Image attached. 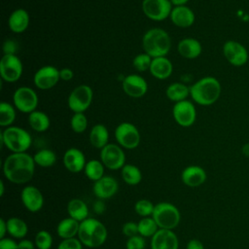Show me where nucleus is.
<instances>
[{
    "instance_id": "1a4fd4ad",
    "label": "nucleus",
    "mask_w": 249,
    "mask_h": 249,
    "mask_svg": "<svg viewBox=\"0 0 249 249\" xmlns=\"http://www.w3.org/2000/svg\"><path fill=\"white\" fill-rule=\"evenodd\" d=\"M15 107L22 112L28 113L35 111L38 105V96L34 89L29 87H19L16 89L13 95Z\"/></svg>"
},
{
    "instance_id": "a19ab883",
    "label": "nucleus",
    "mask_w": 249,
    "mask_h": 249,
    "mask_svg": "<svg viewBox=\"0 0 249 249\" xmlns=\"http://www.w3.org/2000/svg\"><path fill=\"white\" fill-rule=\"evenodd\" d=\"M146 241L143 236L140 234H136L134 236L128 237L125 242L126 249H145Z\"/></svg>"
},
{
    "instance_id": "2f4dec72",
    "label": "nucleus",
    "mask_w": 249,
    "mask_h": 249,
    "mask_svg": "<svg viewBox=\"0 0 249 249\" xmlns=\"http://www.w3.org/2000/svg\"><path fill=\"white\" fill-rule=\"evenodd\" d=\"M123 180L130 186L138 185L142 180L141 170L134 164H124L121 171Z\"/></svg>"
},
{
    "instance_id": "ddd939ff",
    "label": "nucleus",
    "mask_w": 249,
    "mask_h": 249,
    "mask_svg": "<svg viewBox=\"0 0 249 249\" xmlns=\"http://www.w3.org/2000/svg\"><path fill=\"white\" fill-rule=\"evenodd\" d=\"M171 5L170 0H143L142 10L150 19L161 21L170 16Z\"/></svg>"
},
{
    "instance_id": "9b49d317",
    "label": "nucleus",
    "mask_w": 249,
    "mask_h": 249,
    "mask_svg": "<svg viewBox=\"0 0 249 249\" xmlns=\"http://www.w3.org/2000/svg\"><path fill=\"white\" fill-rule=\"evenodd\" d=\"M100 160L105 167L111 170L122 169L125 164V155L123 149L113 143H108L100 151Z\"/></svg>"
},
{
    "instance_id": "aec40b11",
    "label": "nucleus",
    "mask_w": 249,
    "mask_h": 249,
    "mask_svg": "<svg viewBox=\"0 0 249 249\" xmlns=\"http://www.w3.org/2000/svg\"><path fill=\"white\" fill-rule=\"evenodd\" d=\"M86 163L84 153L77 148H69L63 155V164L72 173H79L84 170Z\"/></svg>"
},
{
    "instance_id": "4be33fe9",
    "label": "nucleus",
    "mask_w": 249,
    "mask_h": 249,
    "mask_svg": "<svg viewBox=\"0 0 249 249\" xmlns=\"http://www.w3.org/2000/svg\"><path fill=\"white\" fill-rule=\"evenodd\" d=\"M169 18L176 26L182 28L190 27L195 22V14L187 6H177L173 8Z\"/></svg>"
},
{
    "instance_id": "20e7f679",
    "label": "nucleus",
    "mask_w": 249,
    "mask_h": 249,
    "mask_svg": "<svg viewBox=\"0 0 249 249\" xmlns=\"http://www.w3.org/2000/svg\"><path fill=\"white\" fill-rule=\"evenodd\" d=\"M142 45L145 53L152 58L165 56L171 48L168 33L161 28H151L143 36Z\"/></svg>"
},
{
    "instance_id": "412c9836",
    "label": "nucleus",
    "mask_w": 249,
    "mask_h": 249,
    "mask_svg": "<svg viewBox=\"0 0 249 249\" xmlns=\"http://www.w3.org/2000/svg\"><path fill=\"white\" fill-rule=\"evenodd\" d=\"M206 171L199 165H189L181 173L182 182L190 188L201 186L206 181Z\"/></svg>"
},
{
    "instance_id": "2eb2a0df",
    "label": "nucleus",
    "mask_w": 249,
    "mask_h": 249,
    "mask_svg": "<svg viewBox=\"0 0 249 249\" xmlns=\"http://www.w3.org/2000/svg\"><path fill=\"white\" fill-rule=\"evenodd\" d=\"M59 70L53 65H45L34 74V84L40 89H50L59 81Z\"/></svg>"
},
{
    "instance_id": "7c9ffc66",
    "label": "nucleus",
    "mask_w": 249,
    "mask_h": 249,
    "mask_svg": "<svg viewBox=\"0 0 249 249\" xmlns=\"http://www.w3.org/2000/svg\"><path fill=\"white\" fill-rule=\"evenodd\" d=\"M165 93L169 100L179 102L186 100L190 94V88L182 83H173L167 87Z\"/></svg>"
},
{
    "instance_id": "f03ea898",
    "label": "nucleus",
    "mask_w": 249,
    "mask_h": 249,
    "mask_svg": "<svg viewBox=\"0 0 249 249\" xmlns=\"http://www.w3.org/2000/svg\"><path fill=\"white\" fill-rule=\"evenodd\" d=\"M222 87L214 77H203L190 88V95L193 100L202 106L214 104L220 97Z\"/></svg>"
},
{
    "instance_id": "b1692460",
    "label": "nucleus",
    "mask_w": 249,
    "mask_h": 249,
    "mask_svg": "<svg viewBox=\"0 0 249 249\" xmlns=\"http://www.w3.org/2000/svg\"><path fill=\"white\" fill-rule=\"evenodd\" d=\"M177 51L181 56L188 59H194L200 55L202 47L198 40L195 38H185L178 43Z\"/></svg>"
},
{
    "instance_id": "f8f14e48",
    "label": "nucleus",
    "mask_w": 249,
    "mask_h": 249,
    "mask_svg": "<svg viewBox=\"0 0 249 249\" xmlns=\"http://www.w3.org/2000/svg\"><path fill=\"white\" fill-rule=\"evenodd\" d=\"M223 54L227 61L235 67L246 64L249 57L247 49L235 40H228L224 43Z\"/></svg>"
},
{
    "instance_id": "f704fd0d",
    "label": "nucleus",
    "mask_w": 249,
    "mask_h": 249,
    "mask_svg": "<svg viewBox=\"0 0 249 249\" xmlns=\"http://www.w3.org/2000/svg\"><path fill=\"white\" fill-rule=\"evenodd\" d=\"M137 225L138 234L143 237H152L160 229L153 217H144L140 219Z\"/></svg>"
},
{
    "instance_id": "473e14b6",
    "label": "nucleus",
    "mask_w": 249,
    "mask_h": 249,
    "mask_svg": "<svg viewBox=\"0 0 249 249\" xmlns=\"http://www.w3.org/2000/svg\"><path fill=\"white\" fill-rule=\"evenodd\" d=\"M84 172L89 180L95 182L104 176V164L101 160H90L87 161Z\"/></svg>"
},
{
    "instance_id": "a211bd4d",
    "label": "nucleus",
    "mask_w": 249,
    "mask_h": 249,
    "mask_svg": "<svg viewBox=\"0 0 249 249\" xmlns=\"http://www.w3.org/2000/svg\"><path fill=\"white\" fill-rule=\"evenodd\" d=\"M151 249H178L179 240L172 230L159 229L151 237Z\"/></svg>"
},
{
    "instance_id": "864d4df0",
    "label": "nucleus",
    "mask_w": 249,
    "mask_h": 249,
    "mask_svg": "<svg viewBox=\"0 0 249 249\" xmlns=\"http://www.w3.org/2000/svg\"><path fill=\"white\" fill-rule=\"evenodd\" d=\"M189 0H170L171 4L174 5L175 7L177 6H185V4L188 2Z\"/></svg>"
},
{
    "instance_id": "f3484780",
    "label": "nucleus",
    "mask_w": 249,
    "mask_h": 249,
    "mask_svg": "<svg viewBox=\"0 0 249 249\" xmlns=\"http://www.w3.org/2000/svg\"><path fill=\"white\" fill-rule=\"evenodd\" d=\"M122 87L124 93L133 98L142 97L148 90V85L145 79L136 74L126 76L123 80Z\"/></svg>"
},
{
    "instance_id": "bb28decb",
    "label": "nucleus",
    "mask_w": 249,
    "mask_h": 249,
    "mask_svg": "<svg viewBox=\"0 0 249 249\" xmlns=\"http://www.w3.org/2000/svg\"><path fill=\"white\" fill-rule=\"evenodd\" d=\"M67 213L69 217L81 223L89 218V207L81 198H72L67 203Z\"/></svg>"
},
{
    "instance_id": "49530a36",
    "label": "nucleus",
    "mask_w": 249,
    "mask_h": 249,
    "mask_svg": "<svg viewBox=\"0 0 249 249\" xmlns=\"http://www.w3.org/2000/svg\"><path fill=\"white\" fill-rule=\"evenodd\" d=\"M92 207H93V211H94L96 214L100 215V214L104 213V211H105V209H106V204H105V202H104L103 199H99V198H98V199L93 203Z\"/></svg>"
},
{
    "instance_id": "423d86ee",
    "label": "nucleus",
    "mask_w": 249,
    "mask_h": 249,
    "mask_svg": "<svg viewBox=\"0 0 249 249\" xmlns=\"http://www.w3.org/2000/svg\"><path fill=\"white\" fill-rule=\"evenodd\" d=\"M151 217H153L160 229L165 230L175 229L181 220L179 209L174 204L166 201L157 203Z\"/></svg>"
},
{
    "instance_id": "c85d7f7f",
    "label": "nucleus",
    "mask_w": 249,
    "mask_h": 249,
    "mask_svg": "<svg viewBox=\"0 0 249 249\" xmlns=\"http://www.w3.org/2000/svg\"><path fill=\"white\" fill-rule=\"evenodd\" d=\"M8 233L18 239H22L25 237L28 231L27 224L18 217H11L7 220Z\"/></svg>"
},
{
    "instance_id": "c756f323",
    "label": "nucleus",
    "mask_w": 249,
    "mask_h": 249,
    "mask_svg": "<svg viewBox=\"0 0 249 249\" xmlns=\"http://www.w3.org/2000/svg\"><path fill=\"white\" fill-rule=\"evenodd\" d=\"M28 123L32 129L38 132H44L50 127V118L42 111H33L28 116Z\"/></svg>"
},
{
    "instance_id": "603ef678",
    "label": "nucleus",
    "mask_w": 249,
    "mask_h": 249,
    "mask_svg": "<svg viewBox=\"0 0 249 249\" xmlns=\"http://www.w3.org/2000/svg\"><path fill=\"white\" fill-rule=\"evenodd\" d=\"M241 153H242V155H243L244 157L249 158V142L242 145V147H241Z\"/></svg>"
},
{
    "instance_id": "3c124183",
    "label": "nucleus",
    "mask_w": 249,
    "mask_h": 249,
    "mask_svg": "<svg viewBox=\"0 0 249 249\" xmlns=\"http://www.w3.org/2000/svg\"><path fill=\"white\" fill-rule=\"evenodd\" d=\"M6 233H8L7 221H5L3 218H1L0 219V238H4Z\"/></svg>"
},
{
    "instance_id": "ea45409f",
    "label": "nucleus",
    "mask_w": 249,
    "mask_h": 249,
    "mask_svg": "<svg viewBox=\"0 0 249 249\" xmlns=\"http://www.w3.org/2000/svg\"><path fill=\"white\" fill-rule=\"evenodd\" d=\"M152 57L147 54L146 53H139L137 54L133 60H132V64H133V67L139 71V72H144V71H147L148 69H150V66H151V63H152Z\"/></svg>"
},
{
    "instance_id": "f257e3e1",
    "label": "nucleus",
    "mask_w": 249,
    "mask_h": 249,
    "mask_svg": "<svg viewBox=\"0 0 249 249\" xmlns=\"http://www.w3.org/2000/svg\"><path fill=\"white\" fill-rule=\"evenodd\" d=\"M35 161L26 152L12 153L3 163L5 178L15 184H25L29 182L35 172Z\"/></svg>"
},
{
    "instance_id": "8fccbe9b",
    "label": "nucleus",
    "mask_w": 249,
    "mask_h": 249,
    "mask_svg": "<svg viewBox=\"0 0 249 249\" xmlns=\"http://www.w3.org/2000/svg\"><path fill=\"white\" fill-rule=\"evenodd\" d=\"M18 249H34L35 243H33L29 239L22 238L18 242Z\"/></svg>"
},
{
    "instance_id": "c9c22d12",
    "label": "nucleus",
    "mask_w": 249,
    "mask_h": 249,
    "mask_svg": "<svg viewBox=\"0 0 249 249\" xmlns=\"http://www.w3.org/2000/svg\"><path fill=\"white\" fill-rule=\"evenodd\" d=\"M16 119L15 107L5 101L0 103V125L10 126Z\"/></svg>"
},
{
    "instance_id": "393cba45",
    "label": "nucleus",
    "mask_w": 249,
    "mask_h": 249,
    "mask_svg": "<svg viewBox=\"0 0 249 249\" xmlns=\"http://www.w3.org/2000/svg\"><path fill=\"white\" fill-rule=\"evenodd\" d=\"M9 28L15 33H21L29 25V15L24 9L15 10L8 19Z\"/></svg>"
},
{
    "instance_id": "dca6fc26",
    "label": "nucleus",
    "mask_w": 249,
    "mask_h": 249,
    "mask_svg": "<svg viewBox=\"0 0 249 249\" xmlns=\"http://www.w3.org/2000/svg\"><path fill=\"white\" fill-rule=\"evenodd\" d=\"M22 205L32 213H36L43 208L44 196L42 192L33 185L25 186L20 192Z\"/></svg>"
},
{
    "instance_id": "9d476101",
    "label": "nucleus",
    "mask_w": 249,
    "mask_h": 249,
    "mask_svg": "<svg viewBox=\"0 0 249 249\" xmlns=\"http://www.w3.org/2000/svg\"><path fill=\"white\" fill-rule=\"evenodd\" d=\"M23 66L21 60L16 54H4L0 60L1 78L8 82H17L22 74Z\"/></svg>"
},
{
    "instance_id": "5fc2aeb1",
    "label": "nucleus",
    "mask_w": 249,
    "mask_h": 249,
    "mask_svg": "<svg viewBox=\"0 0 249 249\" xmlns=\"http://www.w3.org/2000/svg\"><path fill=\"white\" fill-rule=\"evenodd\" d=\"M4 191H5V185H4V182L3 180L0 181V196H4Z\"/></svg>"
},
{
    "instance_id": "58836bf2",
    "label": "nucleus",
    "mask_w": 249,
    "mask_h": 249,
    "mask_svg": "<svg viewBox=\"0 0 249 249\" xmlns=\"http://www.w3.org/2000/svg\"><path fill=\"white\" fill-rule=\"evenodd\" d=\"M71 128L76 133H82L88 126V119L84 113H74L70 121Z\"/></svg>"
},
{
    "instance_id": "39448f33",
    "label": "nucleus",
    "mask_w": 249,
    "mask_h": 249,
    "mask_svg": "<svg viewBox=\"0 0 249 249\" xmlns=\"http://www.w3.org/2000/svg\"><path fill=\"white\" fill-rule=\"evenodd\" d=\"M2 146H6L13 153L26 152L32 143L31 135L19 126H8L1 131Z\"/></svg>"
},
{
    "instance_id": "09e8293b",
    "label": "nucleus",
    "mask_w": 249,
    "mask_h": 249,
    "mask_svg": "<svg viewBox=\"0 0 249 249\" xmlns=\"http://www.w3.org/2000/svg\"><path fill=\"white\" fill-rule=\"evenodd\" d=\"M59 76L60 79L63 81H70L73 78L74 73L70 68H62L61 70H59Z\"/></svg>"
},
{
    "instance_id": "37998d69",
    "label": "nucleus",
    "mask_w": 249,
    "mask_h": 249,
    "mask_svg": "<svg viewBox=\"0 0 249 249\" xmlns=\"http://www.w3.org/2000/svg\"><path fill=\"white\" fill-rule=\"evenodd\" d=\"M122 232L127 236L131 237L136 234H138V225L135 222H126L123 225L122 228Z\"/></svg>"
},
{
    "instance_id": "4c0bfd02",
    "label": "nucleus",
    "mask_w": 249,
    "mask_h": 249,
    "mask_svg": "<svg viewBox=\"0 0 249 249\" xmlns=\"http://www.w3.org/2000/svg\"><path fill=\"white\" fill-rule=\"evenodd\" d=\"M34 243L38 249H51L53 246V236L48 231H39L35 235Z\"/></svg>"
},
{
    "instance_id": "e433bc0d",
    "label": "nucleus",
    "mask_w": 249,
    "mask_h": 249,
    "mask_svg": "<svg viewBox=\"0 0 249 249\" xmlns=\"http://www.w3.org/2000/svg\"><path fill=\"white\" fill-rule=\"evenodd\" d=\"M154 208H155V205L153 204V202L146 198L139 199L134 204L135 212L137 213V215H139L143 218L152 216V214L154 212Z\"/></svg>"
},
{
    "instance_id": "6e6552de",
    "label": "nucleus",
    "mask_w": 249,
    "mask_h": 249,
    "mask_svg": "<svg viewBox=\"0 0 249 249\" xmlns=\"http://www.w3.org/2000/svg\"><path fill=\"white\" fill-rule=\"evenodd\" d=\"M115 138L120 146L131 150L140 143V133L137 127L130 123H122L115 129Z\"/></svg>"
},
{
    "instance_id": "a18cd8bd",
    "label": "nucleus",
    "mask_w": 249,
    "mask_h": 249,
    "mask_svg": "<svg viewBox=\"0 0 249 249\" xmlns=\"http://www.w3.org/2000/svg\"><path fill=\"white\" fill-rule=\"evenodd\" d=\"M16 50H17V44L14 41L8 40L4 43L3 51L5 54H15Z\"/></svg>"
},
{
    "instance_id": "4468645a",
    "label": "nucleus",
    "mask_w": 249,
    "mask_h": 249,
    "mask_svg": "<svg viewBox=\"0 0 249 249\" xmlns=\"http://www.w3.org/2000/svg\"><path fill=\"white\" fill-rule=\"evenodd\" d=\"M172 115L175 122L184 127L194 124L196 119V110L195 105L189 100L176 102L172 108Z\"/></svg>"
},
{
    "instance_id": "cd10ccee",
    "label": "nucleus",
    "mask_w": 249,
    "mask_h": 249,
    "mask_svg": "<svg viewBox=\"0 0 249 249\" xmlns=\"http://www.w3.org/2000/svg\"><path fill=\"white\" fill-rule=\"evenodd\" d=\"M109 132L104 124H97L92 126L89 132V142L97 149H102L108 144Z\"/></svg>"
},
{
    "instance_id": "de8ad7c7",
    "label": "nucleus",
    "mask_w": 249,
    "mask_h": 249,
    "mask_svg": "<svg viewBox=\"0 0 249 249\" xmlns=\"http://www.w3.org/2000/svg\"><path fill=\"white\" fill-rule=\"evenodd\" d=\"M186 249H204V245L199 239L193 238L188 241Z\"/></svg>"
},
{
    "instance_id": "72a5a7b5",
    "label": "nucleus",
    "mask_w": 249,
    "mask_h": 249,
    "mask_svg": "<svg viewBox=\"0 0 249 249\" xmlns=\"http://www.w3.org/2000/svg\"><path fill=\"white\" fill-rule=\"evenodd\" d=\"M33 159L37 165L41 167H51L56 161V155L50 149H42L33 156Z\"/></svg>"
},
{
    "instance_id": "a878e982",
    "label": "nucleus",
    "mask_w": 249,
    "mask_h": 249,
    "mask_svg": "<svg viewBox=\"0 0 249 249\" xmlns=\"http://www.w3.org/2000/svg\"><path fill=\"white\" fill-rule=\"evenodd\" d=\"M80 228V222L75 219L68 217L62 219L56 226L57 235L62 239L72 238L78 235Z\"/></svg>"
},
{
    "instance_id": "7ed1b4c3",
    "label": "nucleus",
    "mask_w": 249,
    "mask_h": 249,
    "mask_svg": "<svg viewBox=\"0 0 249 249\" xmlns=\"http://www.w3.org/2000/svg\"><path fill=\"white\" fill-rule=\"evenodd\" d=\"M107 229L102 222L94 218H87L80 223L78 238L89 248H97L107 239Z\"/></svg>"
},
{
    "instance_id": "6ab92c4d",
    "label": "nucleus",
    "mask_w": 249,
    "mask_h": 249,
    "mask_svg": "<svg viewBox=\"0 0 249 249\" xmlns=\"http://www.w3.org/2000/svg\"><path fill=\"white\" fill-rule=\"evenodd\" d=\"M119 185L117 180L112 176H103L95 181L92 187L93 194L99 199H107L116 195Z\"/></svg>"
},
{
    "instance_id": "c03bdc74",
    "label": "nucleus",
    "mask_w": 249,
    "mask_h": 249,
    "mask_svg": "<svg viewBox=\"0 0 249 249\" xmlns=\"http://www.w3.org/2000/svg\"><path fill=\"white\" fill-rule=\"evenodd\" d=\"M0 249H18V242L9 237L0 238Z\"/></svg>"
},
{
    "instance_id": "5701e85b",
    "label": "nucleus",
    "mask_w": 249,
    "mask_h": 249,
    "mask_svg": "<svg viewBox=\"0 0 249 249\" xmlns=\"http://www.w3.org/2000/svg\"><path fill=\"white\" fill-rule=\"evenodd\" d=\"M149 70L152 76H154L155 78L164 80L170 77V75L172 74L173 65L171 61L165 56H160L152 59V63Z\"/></svg>"
},
{
    "instance_id": "0eeeda50",
    "label": "nucleus",
    "mask_w": 249,
    "mask_h": 249,
    "mask_svg": "<svg viewBox=\"0 0 249 249\" xmlns=\"http://www.w3.org/2000/svg\"><path fill=\"white\" fill-rule=\"evenodd\" d=\"M93 92L89 86L80 85L69 94L67 103L74 113H84L91 104Z\"/></svg>"
},
{
    "instance_id": "79ce46f5",
    "label": "nucleus",
    "mask_w": 249,
    "mask_h": 249,
    "mask_svg": "<svg viewBox=\"0 0 249 249\" xmlns=\"http://www.w3.org/2000/svg\"><path fill=\"white\" fill-rule=\"evenodd\" d=\"M57 249H83V243L76 237L62 239L59 242Z\"/></svg>"
}]
</instances>
